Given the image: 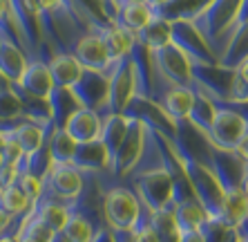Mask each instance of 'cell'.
I'll return each mask as SVG.
<instances>
[{
  "instance_id": "cell-32",
  "label": "cell",
  "mask_w": 248,
  "mask_h": 242,
  "mask_svg": "<svg viewBox=\"0 0 248 242\" xmlns=\"http://www.w3.org/2000/svg\"><path fill=\"white\" fill-rule=\"evenodd\" d=\"M0 193H2V184H0Z\"/></svg>"
},
{
  "instance_id": "cell-26",
  "label": "cell",
  "mask_w": 248,
  "mask_h": 242,
  "mask_svg": "<svg viewBox=\"0 0 248 242\" xmlns=\"http://www.w3.org/2000/svg\"><path fill=\"white\" fill-rule=\"evenodd\" d=\"M235 153H237L239 157H242L244 161H248V133H246V137H244L242 141H239V146L235 148Z\"/></svg>"
},
{
  "instance_id": "cell-5",
  "label": "cell",
  "mask_w": 248,
  "mask_h": 242,
  "mask_svg": "<svg viewBox=\"0 0 248 242\" xmlns=\"http://www.w3.org/2000/svg\"><path fill=\"white\" fill-rule=\"evenodd\" d=\"M83 184H85V175L74 164H52L49 173L43 177L41 197L72 204L76 197L81 195Z\"/></svg>"
},
{
  "instance_id": "cell-2",
  "label": "cell",
  "mask_w": 248,
  "mask_h": 242,
  "mask_svg": "<svg viewBox=\"0 0 248 242\" xmlns=\"http://www.w3.org/2000/svg\"><path fill=\"white\" fill-rule=\"evenodd\" d=\"M239 2L242 0H210L202 12L190 18V23L206 40L208 50L217 58V63H219L221 54L231 40L232 25H235L237 12H239Z\"/></svg>"
},
{
  "instance_id": "cell-20",
  "label": "cell",
  "mask_w": 248,
  "mask_h": 242,
  "mask_svg": "<svg viewBox=\"0 0 248 242\" xmlns=\"http://www.w3.org/2000/svg\"><path fill=\"white\" fill-rule=\"evenodd\" d=\"M174 220L179 225V231H192V229H202V225L208 220L206 211H203L202 202L197 200H188L181 204H174Z\"/></svg>"
},
{
  "instance_id": "cell-7",
  "label": "cell",
  "mask_w": 248,
  "mask_h": 242,
  "mask_svg": "<svg viewBox=\"0 0 248 242\" xmlns=\"http://www.w3.org/2000/svg\"><path fill=\"white\" fill-rule=\"evenodd\" d=\"M143 141H145V123L137 117H127V128L125 135H123L119 150H116L114 164H112L110 175L114 179H123L130 171L134 168V164L141 157V150H143Z\"/></svg>"
},
{
  "instance_id": "cell-15",
  "label": "cell",
  "mask_w": 248,
  "mask_h": 242,
  "mask_svg": "<svg viewBox=\"0 0 248 242\" xmlns=\"http://www.w3.org/2000/svg\"><path fill=\"white\" fill-rule=\"evenodd\" d=\"M103 128H101V144L105 146V153H108V173L112 171V164H114L116 150L121 144L123 135H125L127 128V117L121 112H110V115H103Z\"/></svg>"
},
{
  "instance_id": "cell-13",
  "label": "cell",
  "mask_w": 248,
  "mask_h": 242,
  "mask_svg": "<svg viewBox=\"0 0 248 242\" xmlns=\"http://www.w3.org/2000/svg\"><path fill=\"white\" fill-rule=\"evenodd\" d=\"M47 65H49V72H52L54 86L58 87H74L78 83V79L83 76V72H85V68L78 63V58L72 52L52 54Z\"/></svg>"
},
{
  "instance_id": "cell-24",
  "label": "cell",
  "mask_w": 248,
  "mask_h": 242,
  "mask_svg": "<svg viewBox=\"0 0 248 242\" xmlns=\"http://www.w3.org/2000/svg\"><path fill=\"white\" fill-rule=\"evenodd\" d=\"M90 242H116V240H114L112 229L105 225V226H101V229L94 231V236H92V240H90Z\"/></svg>"
},
{
  "instance_id": "cell-4",
  "label": "cell",
  "mask_w": 248,
  "mask_h": 242,
  "mask_svg": "<svg viewBox=\"0 0 248 242\" xmlns=\"http://www.w3.org/2000/svg\"><path fill=\"white\" fill-rule=\"evenodd\" d=\"M137 94V72L130 52L123 58H119L108 76V99H105V108L98 115H110V112H123L125 105L132 101Z\"/></svg>"
},
{
  "instance_id": "cell-9",
  "label": "cell",
  "mask_w": 248,
  "mask_h": 242,
  "mask_svg": "<svg viewBox=\"0 0 248 242\" xmlns=\"http://www.w3.org/2000/svg\"><path fill=\"white\" fill-rule=\"evenodd\" d=\"M72 54L78 58V63H81L85 69L101 72V74H105V76H110L112 68H114L103 38H101L96 32H87V34H83L81 38L76 40Z\"/></svg>"
},
{
  "instance_id": "cell-27",
  "label": "cell",
  "mask_w": 248,
  "mask_h": 242,
  "mask_svg": "<svg viewBox=\"0 0 248 242\" xmlns=\"http://www.w3.org/2000/svg\"><path fill=\"white\" fill-rule=\"evenodd\" d=\"M112 233H114V240H116V242H132V236H130V231L112 229Z\"/></svg>"
},
{
  "instance_id": "cell-8",
  "label": "cell",
  "mask_w": 248,
  "mask_h": 242,
  "mask_svg": "<svg viewBox=\"0 0 248 242\" xmlns=\"http://www.w3.org/2000/svg\"><path fill=\"white\" fill-rule=\"evenodd\" d=\"M150 65L161 69L170 81L179 83V86L192 87L195 86V76H192V63L190 58L174 45L172 40L166 43L159 50H150Z\"/></svg>"
},
{
  "instance_id": "cell-22",
  "label": "cell",
  "mask_w": 248,
  "mask_h": 242,
  "mask_svg": "<svg viewBox=\"0 0 248 242\" xmlns=\"http://www.w3.org/2000/svg\"><path fill=\"white\" fill-rule=\"evenodd\" d=\"M137 38L141 40L148 50H159V47H163L166 43H170V23L161 16H155V20H152L148 27H143L139 32Z\"/></svg>"
},
{
  "instance_id": "cell-1",
  "label": "cell",
  "mask_w": 248,
  "mask_h": 242,
  "mask_svg": "<svg viewBox=\"0 0 248 242\" xmlns=\"http://www.w3.org/2000/svg\"><path fill=\"white\" fill-rule=\"evenodd\" d=\"M94 175H96L98 184L103 189L105 225L110 229L132 231V226L137 225L139 215H141V200H139L137 190L127 184L125 179L110 177L108 171Z\"/></svg>"
},
{
  "instance_id": "cell-12",
  "label": "cell",
  "mask_w": 248,
  "mask_h": 242,
  "mask_svg": "<svg viewBox=\"0 0 248 242\" xmlns=\"http://www.w3.org/2000/svg\"><path fill=\"white\" fill-rule=\"evenodd\" d=\"M65 130L76 144H85V141H94L101 139V128H103V119L96 110L92 108H78L76 112H72L67 121H65Z\"/></svg>"
},
{
  "instance_id": "cell-23",
  "label": "cell",
  "mask_w": 248,
  "mask_h": 242,
  "mask_svg": "<svg viewBox=\"0 0 248 242\" xmlns=\"http://www.w3.org/2000/svg\"><path fill=\"white\" fill-rule=\"evenodd\" d=\"M231 101H248V56L242 63L232 68V86H231Z\"/></svg>"
},
{
  "instance_id": "cell-28",
  "label": "cell",
  "mask_w": 248,
  "mask_h": 242,
  "mask_svg": "<svg viewBox=\"0 0 248 242\" xmlns=\"http://www.w3.org/2000/svg\"><path fill=\"white\" fill-rule=\"evenodd\" d=\"M5 90H12V79L0 69V92H5Z\"/></svg>"
},
{
  "instance_id": "cell-16",
  "label": "cell",
  "mask_w": 248,
  "mask_h": 242,
  "mask_svg": "<svg viewBox=\"0 0 248 242\" xmlns=\"http://www.w3.org/2000/svg\"><path fill=\"white\" fill-rule=\"evenodd\" d=\"M155 16L156 14L152 12L145 2H130V5L119 7V12H116L112 23H114L116 27L130 32V34H139L141 29L148 27V25L155 20Z\"/></svg>"
},
{
  "instance_id": "cell-18",
  "label": "cell",
  "mask_w": 248,
  "mask_h": 242,
  "mask_svg": "<svg viewBox=\"0 0 248 242\" xmlns=\"http://www.w3.org/2000/svg\"><path fill=\"white\" fill-rule=\"evenodd\" d=\"M47 150L52 157V164H72L74 159V150H76V141L67 135L65 128H52L49 139H47Z\"/></svg>"
},
{
  "instance_id": "cell-29",
  "label": "cell",
  "mask_w": 248,
  "mask_h": 242,
  "mask_svg": "<svg viewBox=\"0 0 248 242\" xmlns=\"http://www.w3.org/2000/svg\"><path fill=\"white\" fill-rule=\"evenodd\" d=\"M9 222H12V215H7V213H2V211H0V236L5 233V229L9 226Z\"/></svg>"
},
{
  "instance_id": "cell-10",
  "label": "cell",
  "mask_w": 248,
  "mask_h": 242,
  "mask_svg": "<svg viewBox=\"0 0 248 242\" xmlns=\"http://www.w3.org/2000/svg\"><path fill=\"white\" fill-rule=\"evenodd\" d=\"M72 94L78 99V104L83 108H92L96 112L105 108V99H108V76L101 72H92L85 69L83 76L78 79L74 87H69Z\"/></svg>"
},
{
  "instance_id": "cell-17",
  "label": "cell",
  "mask_w": 248,
  "mask_h": 242,
  "mask_svg": "<svg viewBox=\"0 0 248 242\" xmlns=\"http://www.w3.org/2000/svg\"><path fill=\"white\" fill-rule=\"evenodd\" d=\"M47 104H49V117H52V123L56 128H63L65 121L72 117V112L81 108L78 99L72 94L69 87H58L54 86L52 94L47 97Z\"/></svg>"
},
{
  "instance_id": "cell-11",
  "label": "cell",
  "mask_w": 248,
  "mask_h": 242,
  "mask_svg": "<svg viewBox=\"0 0 248 242\" xmlns=\"http://www.w3.org/2000/svg\"><path fill=\"white\" fill-rule=\"evenodd\" d=\"M16 83L27 94H31L36 99H45V101L54 90V79L52 72H49V65H47V61H41V58H29L23 74H20V79Z\"/></svg>"
},
{
  "instance_id": "cell-25",
  "label": "cell",
  "mask_w": 248,
  "mask_h": 242,
  "mask_svg": "<svg viewBox=\"0 0 248 242\" xmlns=\"http://www.w3.org/2000/svg\"><path fill=\"white\" fill-rule=\"evenodd\" d=\"M179 242H206V236H203L202 229H192V231H184L179 238Z\"/></svg>"
},
{
  "instance_id": "cell-21",
  "label": "cell",
  "mask_w": 248,
  "mask_h": 242,
  "mask_svg": "<svg viewBox=\"0 0 248 242\" xmlns=\"http://www.w3.org/2000/svg\"><path fill=\"white\" fill-rule=\"evenodd\" d=\"M94 231H96V226H94L92 220L85 218L78 211H74V208H69V215L65 220L61 233L65 236L67 242H90L94 236Z\"/></svg>"
},
{
  "instance_id": "cell-3",
  "label": "cell",
  "mask_w": 248,
  "mask_h": 242,
  "mask_svg": "<svg viewBox=\"0 0 248 242\" xmlns=\"http://www.w3.org/2000/svg\"><path fill=\"white\" fill-rule=\"evenodd\" d=\"M174 157L179 159L186 177L190 182L197 200L202 202L208 220L224 225V189H221L219 179L215 177V173L210 171V166L203 164L202 159H197V157H190V155H179V153H174Z\"/></svg>"
},
{
  "instance_id": "cell-6",
  "label": "cell",
  "mask_w": 248,
  "mask_h": 242,
  "mask_svg": "<svg viewBox=\"0 0 248 242\" xmlns=\"http://www.w3.org/2000/svg\"><path fill=\"white\" fill-rule=\"evenodd\" d=\"M170 23V40L179 47L186 56L190 58L192 68H202V65H217V58L213 56V52L208 50L206 40L202 38V34L195 29V25L190 20L177 18V20H168Z\"/></svg>"
},
{
  "instance_id": "cell-14",
  "label": "cell",
  "mask_w": 248,
  "mask_h": 242,
  "mask_svg": "<svg viewBox=\"0 0 248 242\" xmlns=\"http://www.w3.org/2000/svg\"><path fill=\"white\" fill-rule=\"evenodd\" d=\"M72 164L81 173H103V171H108V153H105V146L101 144V139L76 144Z\"/></svg>"
},
{
  "instance_id": "cell-30",
  "label": "cell",
  "mask_w": 248,
  "mask_h": 242,
  "mask_svg": "<svg viewBox=\"0 0 248 242\" xmlns=\"http://www.w3.org/2000/svg\"><path fill=\"white\" fill-rule=\"evenodd\" d=\"M242 190L248 195V161H246V166H244V179H242Z\"/></svg>"
},
{
  "instance_id": "cell-19",
  "label": "cell",
  "mask_w": 248,
  "mask_h": 242,
  "mask_svg": "<svg viewBox=\"0 0 248 242\" xmlns=\"http://www.w3.org/2000/svg\"><path fill=\"white\" fill-rule=\"evenodd\" d=\"M31 207H34V200H31L18 184L12 182V184L2 186V193H0V211H2V213L14 218V215L31 211Z\"/></svg>"
},
{
  "instance_id": "cell-31",
  "label": "cell",
  "mask_w": 248,
  "mask_h": 242,
  "mask_svg": "<svg viewBox=\"0 0 248 242\" xmlns=\"http://www.w3.org/2000/svg\"><path fill=\"white\" fill-rule=\"evenodd\" d=\"M0 242H20L18 236H0Z\"/></svg>"
}]
</instances>
